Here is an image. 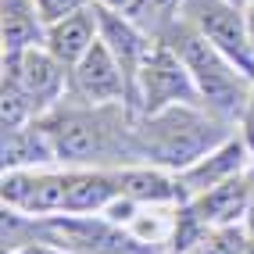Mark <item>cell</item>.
<instances>
[{
  "instance_id": "1",
  "label": "cell",
  "mask_w": 254,
  "mask_h": 254,
  "mask_svg": "<svg viewBox=\"0 0 254 254\" xmlns=\"http://www.w3.org/2000/svg\"><path fill=\"white\" fill-rule=\"evenodd\" d=\"M54 140L58 161L64 165H136L143 161L136 126L126 122L118 104H82V108H54L40 115Z\"/></svg>"
},
{
  "instance_id": "2",
  "label": "cell",
  "mask_w": 254,
  "mask_h": 254,
  "mask_svg": "<svg viewBox=\"0 0 254 254\" xmlns=\"http://www.w3.org/2000/svg\"><path fill=\"white\" fill-rule=\"evenodd\" d=\"M222 126L226 122L215 118L204 104H172L158 115H147L136 126L140 154L158 168L183 172L226 143Z\"/></svg>"
},
{
  "instance_id": "3",
  "label": "cell",
  "mask_w": 254,
  "mask_h": 254,
  "mask_svg": "<svg viewBox=\"0 0 254 254\" xmlns=\"http://www.w3.org/2000/svg\"><path fill=\"white\" fill-rule=\"evenodd\" d=\"M161 40L183 58V64L193 75V86L200 93V104H204L215 118H222V122L244 118L251 97H254V75L236 68L222 50L211 47L190 22H183V18L168 29Z\"/></svg>"
},
{
  "instance_id": "4",
  "label": "cell",
  "mask_w": 254,
  "mask_h": 254,
  "mask_svg": "<svg viewBox=\"0 0 254 254\" xmlns=\"http://www.w3.org/2000/svg\"><path fill=\"white\" fill-rule=\"evenodd\" d=\"M126 104L132 108V115L147 118V115H158L172 104H200V93H197L193 75L183 64V58L165 40H154Z\"/></svg>"
},
{
  "instance_id": "5",
  "label": "cell",
  "mask_w": 254,
  "mask_h": 254,
  "mask_svg": "<svg viewBox=\"0 0 254 254\" xmlns=\"http://www.w3.org/2000/svg\"><path fill=\"white\" fill-rule=\"evenodd\" d=\"M183 22H190L211 47H218L222 54L254 75V47L247 32V11L229 4V0H186L183 4Z\"/></svg>"
},
{
  "instance_id": "6",
  "label": "cell",
  "mask_w": 254,
  "mask_h": 254,
  "mask_svg": "<svg viewBox=\"0 0 254 254\" xmlns=\"http://www.w3.org/2000/svg\"><path fill=\"white\" fill-rule=\"evenodd\" d=\"M4 79L18 82L25 90V97L32 100V108L40 115H47V111H54L58 100L64 97L68 68L40 43V47L18 50V54H4Z\"/></svg>"
},
{
  "instance_id": "7",
  "label": "cell",
  "mask_w": 254,
  "mask_h": 254,
  "mask_svg": "<svg viewBox=\"0 0 254 254\" xmlns=\"http://www.w3.org/2000/svg\"><path fill=\"white\" fill-rule=\"evenodd\" d=\"M68 86L79 104H126L129 100V75L104 40H97L86 50V58L68 68Z\"/></svg>"
},
{
  "instance_id": "8",
  "label": "cell",
  "mask_w": 254,
  "mask_h": 254,
  "mask_svg": "<svg viewBox=\"0 0 254 254\" xmlns=\"http://www.w3.org/2000/svg\"><path fill=\"white\" fill-rule=\"evenodd\" d=\"M68 197V172H36V168H11L4 172V208L32 218L61 215Z\"/></svg>"
},
{
  "instance_id": "9",
  "label": "cell",
  "mask_w": 254,
  "mask_h": 254,
  "mask_svg": "<svg viewBox=\"0 0 254 254\" xmlns=\"http://www.w3.org/2000/svg\"><path fill=\"white\" fill-rule=\"evenodd\" d=\"M251 165H254L251 147L244 140H226L222 147H215L208 158H200L197 165L183 168V172H176V176H179V186H183V197L193 200V197L208 193L211 186H218V183L251 172Z\"/></svg>"
},
{
  "instance_id": "10",
  "label": "cell",
  "mask_w": 254,
  "mask_h": 254,
  "mask_svg": "<svg viewBox=\"0 0 254 254\" xmlns=\"http://www.w3.org/2000/svg\"><path fill=\"white\" fill-rule=\"evenodd\" d=\"M93 11H97L100 40L111 47V54L126 68L129 93H132V82H136V75H140V64L147 61V54H150V47H154V43H150L147 32H140L136 25H132V18L126 11H111V7H97V4H93Z\"/></svg>"
},
{
  "instance_id": "11",
  "label": "cell",
  "mask_w": 254,
  "mask_h": 254,
  "mask_svg": "<svg viewBox=\"0 0 254 254\" xmlns=\"http://www.w3.org/2000/svg\"><path fill=\"white\" fill-rule=\"evenodd\" d=\"M97 40H100V25H97V11H93V4H90V7L68 14V18L47 25L43 47L64 64V68H72V64H79L82 58H86V50H90Z\"/></svg>"
},
{
  "instance_id": "12",
  "label": "cell",
  "mask_w": 254,
  "mask_h": 254,
  "mask_svg": "<svg viewBox=\"0 0 254 254\" xmlns=\"http://www.w3.org/2000/svg\"><path fill=\"white\" fill-rule=\"evenodd\" d=\"M118 197H122L118 168H75V172H68V197H64V211H68V215L104 211L111 200H118Z\"/></svg>"
},
{
  "instance_id": "13",
  "label": "cell",
  "mask_w": 254,
  "mask_h": 254,
  "mask_svg": "<svg viewBox=\"0 0 254 254\" xmlns=\"http://www.w3.org/2000/svg\"><path fill=\"white\" fill-rule=\"evenodd\" d=\"M0 158H4V172H11V168H40V165L58 161V150H54V140H50L43 118H32L25 126L4 129Z\"/></svg>"
},
{
  "instance_id": "14",
  "label": "cell",
  "mask_w": 254,
  "mask_h": 254,
  "mask_svg": "<svg viewBox=\"0 0 254 254\" xmlns=\"http://www.w3.org/2000/svg\"><path fill=\"white\" fill-rule=\"evenodd\" d=\"M118 186H122V197L136 200V204H183V186L179 176H172L168 168L158 165H126L118 168Z\"/></svg>"
},
{
  "instance_id": "15",
  "label": "cell",
  "mask_w": 254,
  "mask_h": 254,
  "mask_svg": "<svg viewBox=\"0 0 254 254\" xmlns=\"http://www.w3.org/2000/svg\"><path fill=\"white\" fill-rule=\"evenodd\" d=\"M190 204L208 226H236L240 218L251 215V179H247V172L236 179H226V183L211 186L208 193L193 197Z\"/></svg>"
},
{
  "instance_id": "16",
  "label": "cell",
  "mask_w": 254,
  "mask_h": 254,
  "mask_svg": "<svg viewBox=\"0 0 254 254\" xmlns=\"http://www.w3.org/2000/svg\"><path fill=\"white\" fill-rule=\"evenodd\" d=\"M47 36V22L36 0H4V54L40 47Z\"/></svg>"
},
{
  "instance_id": "17",
  "label": "cell",
  "mask_w": 254,
  "mask_h": 254,
  "mask_svg": "<svg viewBox=\"0 0 254 254\" xmlns=\"http://www.w3.org/2000/svg\"><path fill=\"white\" fill-rule=\"evenodd\" d=\"M183 4L186 0H132V7L126 14L132 18V25H136L140 32L161 40L165 32L183 18Z\"/></svg>"
},
{
  "instance_id": "18",
  "label": "cell",
  "mask_w": 254,
  "mask_h": 254,
  "mask_svg": "<svg viewBox=\"0 0 254 254\" xmlns=\"http://www.w3.org/2000/svg\"><path fill=\"white\" fill-rule=\"evenodd\" d=\"M251 251V233L236 226H211L208 240L197 247V254H247Z\"/></svg>"
},
{
  "instance_id": "19",
  "label": "cell",
  "mask_w": 254,
  "mask_h": 254,
  "mask_svg": "<svg viewBox=\"0 0 254 254\" xmlns=\"http://www.w3.org/2000/svg\"><path fill=\"white\" fill-rule=\"evenodd\" d=\"M36 7H40V14H43V22L54 25V22L68 18V14L90 7V4H86V0H36Z\"/></svg>"
},
{
  "instance_id": "20",
  "label": "cell",
  "mask_w": 254,
  "mask_h": 254,
  "mask_svg": "<svg viewBox=\"0 0 254 254\" xmlns=\"http://www.w3.org/2000/svg\"><path fill=\"white\" fill-rule=\"evenodd\" d=\"M240 122H244V143L251 147V158H254V97H251V104H247Z\"/></svg>"
},
{
  "instance_id": "21",
  "label": "cell",
  "mask_w": 254,
  "mask_h": 254,
  "mask_svg": "<svg viewBox=\"0 0 254 254\" xmlns=\"http://www.w3.org/2000/svg\"><path fill=\"white\" fill-rule=\"evenodd\" d=\"M97 7H111V11H129L132 0H93Z\"/></svg>"
},
{
  "instance_id": "22",
  "label": "cell",
  "mask_w": 254,
  "mask_h": 254,
  "mask_svg": "<svg viewBox=\"0 0 254 254\" xmlns=\"http://www.w3.org/2000/svg\"><path fill=\"white\" fill-rule=\"evenodd\" d=\"M244 11H247V32H251V47H254V0H251V4H247Z\"/></svg>"
},
{
  "instance_id": "23",
  "label": "cell",
  "mask_w": 254,
  "mask_h": 254,
  "mask_svg": "<svg viewBox=\"0 0 254 254\" xmlns=\"http://www.w3.org/2000/svg\"><path fill=\"white\" fill-rule=\"evenodd\" d=\"M247 233H251V240H254V208H251V215H247Z\"/></svg>"
},
{
  "instance_id": "24",
  "label": "cell",
  "mask_w": 254,
  "mask_h": 254,
  "mask_svg": "<svg viewBox=\"0 0 254 254\" xmlns=\"http://www.w3.org/2000/svg\"><path fill=\"white\" fill-rule=\"evenodd\" d=\"M229 4H236V7H247V4H251V0H229Z\"/></svg>"
},
{
  "instance_id": "25",
  "label": "cell",
  "mask_w": 254,
  "mask_h": 254,
  "mask_svg": "<svg viewBox=\"0 0 254 254\" xmlns=\"http://www.w3.org/2000/svg\"><path fill=\"white\" fill-rule=\"evenodd\" d=\"M247 254H254V244H251V251H247Z\"/></svg>"
}]
</instances>
